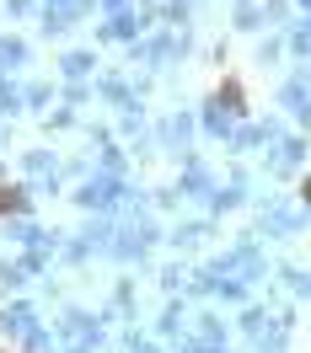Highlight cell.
<instances>
[{
    "mask_svg": "<svg viewBox=\"0 0 311 353\" xmlns=\"http://www.w3.org/2000/svg\"><path fill=\"white\" fill-rule=\"evenodd\" d=\"M306 199H311V182H306Z\"/></svg>",
    "mask_w": 311,
    "mask_h": 353,
    "instance_id": "2",
    "label": "cell"
},
{
    "mask_svg": "<svg viewBox=\"0 0 311 353\" xmlns=\"http://www.w3.org/2000/svg\"><path fill=\"white\" fill-rule=\"evenodd\" d=\"M11 209H22V199H17L11 188H0V214H11Z\"/></svg>",
    "mask_w": 311,
    "mask_h": 353,
    "instance_id": "1",
    "label": "cell"
}]
</instances>
